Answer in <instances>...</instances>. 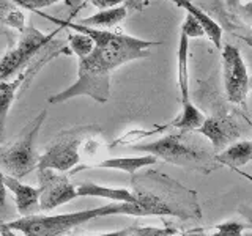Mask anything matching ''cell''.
I'll return each mask as SVG.
<instances>
[{
    "instance_id": "cell-14",
    "label": "cell",
    "mask_w": 252,
    "mask_h": 236,
    "mask_svg": "<svg viewBox=\"0 0 252 236\" xmlns=\"http://www.w3.org/2000/svg\"><path fill=\"white\" fill-rule=\"evenodd\" d=\"M197 131L207 136L213 147L219 151L233 137V132L236 134V126H233L232 121H222L220 118H205L203 124Z\"/></svg>"
},
{
    "instance_id": "cell-1",
    "label": "cell",
    "mask_w": 252,
    "mask_h": 236,
    "mask_svg": "<svg viewBox=\"0 0 252 236\" xmlns=\"http://www.w3.org/2000/svg\"><path fill=\"white\" fill-rule=\"evenodd\" d=\"M35 13L52 22H57L60 27H69L77 33L89 35L94 41L92 54L79 60L76 82L65 90L51 94L47 98V102L51 104H62L77 96H89L104 104L110 98V76L114 71L128 61L147 59L150 55V47L161 44V41H147L125 33H114V31L87 27L77 22L62 21L43 11Z\"/></svg>"
},
{
    "instance_id": "cell-29",
    "label": "cell",
    "mask_w": 252,
    "mask_h": 236,
    "mask_svg": "<svg viewBox=\"0 0 252 236\" xmlns=\"http://www.w3.org/2000/svg\"><path fill=\"white\" fill-rule=\"evenodd\" d=\"M0 236H18L14 230H11L5 222H0Z\"/></svg>"
},
{
    "instance_id": "cell-24",
    "label": "cell",
    "mask_w": 252,
    "mask_h": 236,
    "mask_svg": "<svg viewBox=\"0 0 252 236\" xmlns=\"http://www.w3.org/2000/svg\"><path fill=\"white\" fill-rule=\"evenodd\" d=\"M90 2L96 8H101V10H109V8L120 6L122 3H125V0H90Z\"/></svg>"
},
{
    "instance_id": "cell-18",
    "label": "cell",
    "mask_w": 252,
    "mask_h": 236,
    "mask_svg": "<svg viewBox=\"0 0 252 236\" xmlns=\"http://www.w3.org/2000/svg\"><path fill=\"white\" fill-rule=\"evenodd\" d=\"M68 47L81 60L92 54V51L94 49V41L85 33H71L68 35Z\"/></svg>"
},
{
    "instance_id": "cell-4",
    "label": "cell",
    "mask_w": 252,
    "mask_h": 236,
    "mask_svg": "<svg viewBox=\"0 0 252 236\" xmlns=\"http://www.w3.org/2000/svg\"><path fill=\"white\" fill-rule=\"evenodd\" d=\"M93 131H99L94 126H76L57 134L46 151L39 156L38 170H55L68 172L79 164V147L82 142L92 136Z\"/></svg>"
},
{
    "instance_id": "cell-3",
    "label": "cell",
    "mask_w": 252,
    "mask_h": 236,
    "mask_svg": "<svg viewBox=\"0 0 252 236\" xmlns=\"http://www.w3.org/2000/svg\"><path fill=\"white\" fill-rule=\"evenodd\" d=\"M46 117L47 112L43 110L27 124L18 140L0 148V170L5 172V175L22 179L30 172L38 169L39 154L36 153L35 142Z\"/></svg>"
},
{
    "instance_id": "cell-5",
    "label": "cell",
    "mask_w": 252,
    "mask_h": 236,
    "mask_svg": "<svg viewBox=\"0 0 252 236\" xmlns=\"http://www.w3.org/2000/svg\"><path fill=\"white\" fill-rule=\"evenodd\" d=\"M59 30L52 31V33H43L33 26L26 27V30L21 33L19 43L16 44L13 49L8 51L3 59H0V84L10 81L16 74L22 73L27 69V65L35 55L49 44L54 35Z\"/></svg>"
},
{
    "instance_id": "cell-35",
    "label": "cell",
    "mask_w": 252,
    "mask_h": 236,
    "mask_svg": "<svg viewBox=\"0 0 252 236\" xmlns=\"http://www.w3.org/2000/svg\"><path fill=\"white\" fill-rule=\"evenodd\" d=\"M3 208H5V205H3V203H2V202H0V211H2V209H3Z\"/></svg>"
},
{
    "instance_id": "cell-10",
    "label": "cell",
    "mask_w": 252,
    "mask_h": 236,
    "mask_svg": "<svg viewBox=\"0 0 252 236\" xmlns=\"http://www.w3.org/2000/svg\"><path fill=\"white\" fill-rule=\"evenodd\" d=\"M68 52H69L68 49H62L59 52H52V54L47 55V57L41 59V61H38L35 66L24 69L22 73H19L18 76L13 79V81H6V82L0 84V140H2L3 134H5L6 118H8L10 109H11L13 102L16 99V93H18V90L21 88L24 84H26V81H30V79L36 74V71L39 68H43L51 59H55V57H59L60 54H68Z\"/></svg>"
},
{
    "instance_id": "cell-34",
    "label": "cell",
    "mask_w": 252,
    "mask_h": 236,
    "mask_svg": "<svg viewBox=\"0 0 252 236\" xmlns=\"http://www.w3.org/2000/svg\"><path fill=\"white\" fill-rule=\"evenodd\" d=\"M233 170H236L240 173V175L243 177V178H248L249 181H252V175H249V173H246V172H243V170H238V169H233Z\"/></svg>"
},
{
    "instance_id": "cell-2",
    "label": "cell",
    "mask_w": 252,
    "mask_h": 236,
    "mask_svg": "<svg viewBox=\"0 0 252 236\" xmlns=\"http://www.w3.org/2000/svg\"><path fill=\"white\" fill-rule=\"evenodd\" d=\"M106 216H178L183 212L173 209L155 197L142 195V200L137 203L112 202L109 205L93 209L68 212L57 216H27L6 222V225L14 232H21L24 236H62L73 228L90 222L93 219Z\"/></svg>"
},
{
    "instance_id": "cell-27",
    "label": "cell",
    "mask_w": 252,
    "mask_h": 236,
    "mask_svg": "<svg viewBox=\"0 0 252 236\" xmlns=\"http://www.w3.org/2000/svg\"><path fill=\"white\" fill-rule=\"evenodd\" d=\"M6 199V186H5V173L0 170V202L5 205Z\"/></svg>"
},
{
    "instance_id": "cell-16",
    "label": "cell",
    "mask_w": 252,
    "mask_h": 236,
    "mask_svg": "<svg viewBox=\"0 0 252 236\" xmlns=\"http://www.w3.org/2000/svg\"><path fill=\"white\" fill-rule=\"evenodd\" d=\"M215 161L222 165H228L230 169H238L252 161V140L238 142L232 147L225 148L224 151L215 156Z\"/></svg>"
},
{
    "instance_id": "cell-33",
    "label": "cell",
    "mask_w": 252,
    "mask_h": 236,
    "mask_svg": "<svg viewBox=\"0 0 252 236\" xmlns=\"http://www.w3.org/2000/svg\"><path fill=\"white\" fill-rule=\"evenodd\" d=\"M183 236H210V235H205V233H202V232L194 230V232H189V233H186V235H183Z\"/></svg>"
},
{
    "instance_id": "cell-30",
    "label": "cell",
    "mask_w": 252,
    "mask_h": 236,
    "mask_svg": "<svg viewBox=\"0 0 252 236\" xmlns=\"http://www.w3.org/2000/svg\"><path fill=\"white\" fill-rule=\"evenodd\" d=\"M225 3L232 11H238L240 10V0H225Z\"/></svg>"
},
{
    "instance_id": "cell-8",
    "label": "cell",
    "mask_w": 252,
    "mask_h": 236,
    "mask_svg": "<svg viewBox=\"0 0 252 236\" xmlns=\"http://www.w3.org/2000/svg\"><path fill=\"white\" fill-rule=\"evenodd\" d=\"M222 77L228 101L244 106L249 93V74L238 47L232 44H225L222 49Z\"/></svg>"
},
{
    "instance_id": "cell-23",
    "label": "cell",
    "mask_w": 252,
    "mask_h": 236,
    "mask_svg": "<svg viewBox=\"0 0 252 236\" xmlns=\"http://www.w3.org/2000/svg\"><path fill=\"white\" fill-rule=\"evenodd\" d=\"M14 2L22 5L24 8H29V10H32V11H38L39 8L51 6L54 3L60 2V0H14Z\"/></svg>"
},
{
    "instance_id": "cell-12",
    "label": "cell",
    "mask_w": 252,
    "mask_h": 236,
    "mask_svg": "<svg viewBox=\"0 0 252 236\" xmlns=\"http://www.w3.org/2000/svg\"><path fill=\"white\" fill-rule=\"evenodd\" d=\"M167 2L175 3L177 6L183 8L186 13L191 14L192 18H195L197 22L203 27L205 36H208L210 41L216 46V49H222V27L216 21H213L202 8L194 5L191 0H167Z\"/></svg>"
},
{
    "instance_id": "cell-25",
    "label": "cell",
    "mask_w": 252,
    "mask_h": 236,
    "mask_svg": "<svg viewBox=\"0 0 252 236\" xmlns=\"http://www.w3.org/2000/svg\"><path fill=\"white\" fill-rule=\"evenodd\" d=\"M147 5H148V0H125V6H126V10L142 11Z\"/></svg>"
},
{
    "instance_id": "cell-7",
    "label": "cell",
    "mask_w": 252,
    "mask_h": 236,
    "mask_svg": "<svg viewBox=\"0 0 252 236\" xmlns=\"http://www.w3.org/2000/svg\"><path fill=\"white\" fill-rule=\"evenodd\" d=\"M188 46L189 38L181 31L180 43H178V87L181 94V106H183V112L173 121V126L178 128L181 132L186 131H197L203 124L205 117L197 109L191 98H189V76H188Z\"/></svg>"
},
{
    "instance_id": "cell-26",
    "label": "cell",
    "mask_w": 252,
    "mask_h": 236,
    "mask_svg": "<svg viewBox=\"0 0 252 236\" xmlns=\"http://www.w3.org/2000/svg\"><path fill=\"white\" fill-rule=\"evenodd\" d=\"M132 230H134V227H128L118 232H110V233H102V235H94V236H129Z\"/></svg>"
},
{
    "instance_id": "cell-31",
    "label": "cell",
    "mask_w": 252,
    "mask_h": 236,
    "mask_svg": "<svg viewBox=\"0 0 252 236\" xmlns=\"http://www.w3.org/2000/svg\"><path fill=\"white\" fill-rule=\"evenodd\" d=\"M11 8H10V5H8L5 0H0V14H3V18H5V14L10 11Z\"/></svg>"
},
{
    "instance_id": "cell-9",
    "label": "cell",
    "mask_w": 252,
    "mask_h": 236,
    "mask_svg": "<svg viewBox=\"0 0 252 236\" xmlns=\"http://www.w3.org/2000/svg\"><path fill=\"white\" fill-rule=\"evenodd\" d=\"M39 179V209L49 211L71 202L77 197L76 186L66 175H57L54 170H38Z\"/></svg>"
},
{
    "instance_id": "cell-13",
    "label": "cell",
    "mask_w": 252,
    "mask_h": 236,
    "mask_svg": "<svg viewBox=\"0 0 252 236\" xmlns=\"http://www.w3.org/2000/svg\"><path fill=\"white\" fill-rule=\"evenodd\" d=\"M77 197H98V199H109L112 202L137 203L142 200V195H137L128 189H115L107 186H99L94 183H82L76 187Z\"/></svg>"
},
{
    "instance_id": "cell-19",
    "label": "cell",
    "mask_w": 252,
    "mask_h": 236,
    "mask_svg": "<svg viewBox=\"0 0 252 236\" xmlns=\"http://www.w3.org/2000/svg\"><path fill=\"white\" fill-rule=\"evenodd\" d=\"M248 224L236 222V220H228L224 224H218L215 227V233L210 236H243V232L248 230Z\"/></svg>"
},
{
    "instance_id": "cell-21",
    "label": "cell",
    "mask_w": 252,
    "mask_h": 236,
    "mask_svg": "<svg viewBox=\"0 0 252 236\" xmlns=\"http://www.w3.org/2000/svg\"><path fill=\"white\" fill-rule=\"evenodd\" d=\"M181 31H183V33L188 38H200V36H205L203 27L189 13L186 14V18H185V22H183V27H181Z\"/></svg>"
},
{
    "instance_id": "cell-28",
    "label": "cell",
    "mask_w": 252,
    "mask_h": 236,
    "mask_svg": "<svg viewBox=\"0 0 252 236\" xmlns=\"http://www.w3.org/2000/svg\"><path fill=\"white\" fill-rule=\"evenodd\" d=\"M240 212L248 219V225H249V228L252 230V208H249V206H244V205H241L240 206Z\"/></svg>"
},
{
    "instance_id": "cell-6",
    "label": "cell",
    "mask_w": 252,
    "mask_h": 236,
    "mask_svg": "<svg viewBox=\"0 0 252 236\" xmlns=\"http://www.w3.org/2000/svg\"><path fill=\"white\" fill-rule=\"evenodd\" d=\"M136 151L153 154L158 159H162L165 162L185 165L191 167L195 165L197 169H203L205 162H208V154L202 149H195L192 147H188L181 142V134H169L159 140L150 142V144H139L134 147Z\"/></svg>"
},
{
    "instance_id": "cell-15",
    "label": "cell",
    "mask_w": 252,
    "mask_h": 236,
    "mask_svg": "<svg viewBox=\"0 0 252 236\" xmlns=\"http://www.w3.org/2000/svg\"><path fill=\"white\" fill-rule=\"evenodd\" d=\"M158 162V157L153 154H144V156H134V157H112V159H104L93 167L98 169H114L122 170L126 173H136L139 169L147 167V165H153Z\"/></svg>"
},
{
    "instance_id": "cell-32",
    "label": "cell",
    "mask_w": 252,
    "mask_h": 236,
    "mask_svg": "<svg viewBox=\"0 0 252 236\" xmlns=\"http://www.w3.org/2000/svg\"><path fill=\"white\" fill-rule=\"evenodd\" d=\"M236 36H238L243 43H246L249 47H252V35H248V36L246 35H236Z\"/></svg>"
},
{
    "instance_id": "cell-22",
    "label": "cell",
    "mask_w": 252,
    "mask_h": 236,
    "mask_svg": "<svg viewBox=\"0 0 252 236\" xmlns=\"http://www.w3.org/2000/svg\"><path fill=\"white\" fill-rule=\"evenodd\" d=\"M3 21H5L6 26L19 30L21 33L26 30V16H24V13L21 10H10L5 14Z\"/></svg>"
},
{
    "instance_id": "cell-11",
    "label": "cell",
    "mask_w": 252,
    "mask_h": 236,
    "mask_svg": "<svg viewBox=\"0 0 252 236\" xmlns=\"http://www.w3.org/2000/svg\"><path fill=\"white\" fill-rule=\"evenodd\" d=\"M5 186L14 195V203L22 217L33 216L39 209V187L22 184L21 179L5 175Z\"/></svg>"
},
{
    "instance_id": "cell-36",
    "label": "cell",
    "mask_w": 252,
    "mask_h": 236,
    "mask_svg": "<svg viewBox=\"0 0 252 236\" xmlns=\"http://www.w3.org/2000/svg\"><path fill=\"white\" fill-rule=\"evenodd\" d=\"M173 236H177V235H173Z\"/></svg>"
},
{
    "instance_id": "cell-17",
    "label": "cell",
    "mask_w": 252,
    "mask_h": 236,
    "mask_svg": "<svg viewBox=\"0 0 252 236\" xmlns=\"http://www.w3.org/2000/svg\"><path fill=\"white\" fill-rule=\"evenodd\" d=\"M126 14H128V10L126 6H115V8H109V10H102L93 16H89L82 21H79V24L87 27H93V29H99V30H104V29H110L117 26L118 22H122Z\"/></svg>"
},
{
    "instance_id": "cell-20",
    "label": "cell",
    "mask_w": 252,
    "mask_h": 236,
    "mask_svg": "<svg viewBox=\"0 0 252 236\" xmlns=\"http://www.w3.org/2000/svg\"><path fill=\"white\" fill-rule=\"evenodd\" d=\"M177 235L175 228L170 227H162V228H156V227H136L134 225V230L131 232L129 236H173Z\"/></svg>"
}]
</instances>
